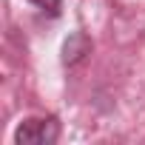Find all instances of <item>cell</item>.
<instances>
[{
	"label": "cell",
	"mask_w": 145,
	"mask_h": 145,
	"mask_svg": "<svg viewBox=\"0 0 145 145\" xmlns=\"http://www.w3.org/2000/svg\"><path fill=\"white\" fill-rule=\"evenodd\" d=\"M60 137V125L57 120H23L14 131V142L17 145H54Z\"/></svg>",
	"instance_id": "6da1fadb"
},
{
	"label": "cell",
	"mask_w": 145,
	"mask_h": 145,
	"mask_svg": "<svg viewBox=\"0 0 145 145\" xmlns=\"http://www.w3.org/2000/svg\"><path fill=\"white\" fill-rule=\"evenodd\" d=\"M88 51H91V40H88L83 31H74V34L63 43V63H65V65H74V63H80Z\"/></svg>",
	"instance_id": "7a4b0ae2"
},
{
	"label": "cell",
	"mask_w": 145,
	"mask_h": 145,
	"mask_svg": "<svg viewBox=\"0 0 145 145\" xmlns=\"http://www.w3.org/2000/svg\"><path fill=\"white\" fill-rule=\"evenodd\" d=\"M29 3H34L37 9H46V12H54L60 6V0H29Z\"/></svg>",
	"instance_id": "3957f363"
}]
</instances>
